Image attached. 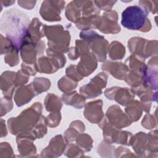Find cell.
<instances>
[{
  "label": "cell",
  "mask_w": 158,
  "mask_h": 158,
  "mask_svg": "<svg viewBox=\"0 0 158 158\" xmlns=\"http://www.w3.org/2000/svg\"><path fill=\"white\" fill-rule=\"evenodd\" d=\"M121 89H122V88L118 87L117 91H118V93L120 94H119V96L116 97V98L114 99V100H115L118 103H120V104H121L123 105V106H125L126 104H125V101H124V99H123V98L122 97V96H123V94H122V95L121 94ZM132 91H133L132 90L128 89V91L124 94V96H125V97H127V98H129V99H132L133 98H134V94H133L134 93L132 92Z\"/></svg>",
  "instance_id": "5"
},
{
  "label": "cell",
  "mask_w": 158,
  "mask_h": 158,
  "mask_svg": "<svg viewBox=\"0 0 158 158\" xmlns=\"http://www.w3.org/2000/svg\"><path fill=\"white\" fill-rule=\"evenodd\" d=\"M1 30L6 33L18 49H20L25 42L27 27L29 24L28 16L17 9L6 11L1 20Z\"/></svg>",
  "instance_id": "1"
},
{
  "label": "cell",
  "mask_w": 158,
  "mask_h": 158,
  "mask_svg": "<svg viewBox=\"0 0 158 158\" xmlns=\"http://www.w3.org/2000/svg\"><path fill=\"white\" fill-rule=\"evenodd\" d=\"M102 107V101H96L91 102H88L86 105L85 110L84 112V115L87 120H89L91 122H93L94 113H96L102 117V112L101 109Z\"/></svg>",
  "instance_id": "4"
},
{
  "label": "cell",
  "mask_w": 158,
  "mask_h": 158,
  "mask_svg": "<svg viewBox=\"0 0 158 158\" xmlns=\"http://www.w3.org/2000/svg\"><path fill=\"white\" fill-rule=\"evenodd\" d=\"M53 6H52V1H44L42 4L44 6L47 7L50 10L45 9L44 8H41L40 14L43 19L48 21H56L60 20V13L61 11L53 10L57 9H62L65 2L64 1H52Z\"/></svg>",
  "instance_id": "3"
},
{
  "label": "cell",
  "mask_w": 158,
  "mask_h": 158,
  "mask_svg": "<svg viewBox=\"0 0 158 158\" xmlns=\"http://www.w3.org/2000/svg\"><path fill=\"white\" fill-rule=\"evenodd\" d=\"M147 12L140 6L127 7L122 14V25L129 30L147 31L151 23L147 18Z\"/></svg>",
  "instance_id": "2"
}]
</instances>
